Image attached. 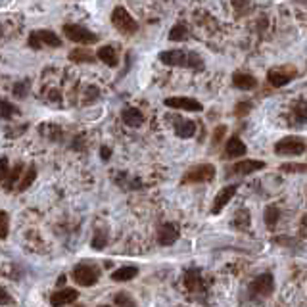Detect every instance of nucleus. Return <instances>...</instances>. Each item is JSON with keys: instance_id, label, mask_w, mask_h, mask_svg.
Returning <instances> with one entry per match:
<instances>
[{"instance_id": "obj_1", "label": "nucleus", "mask_w": 307, "mask_h": 307, "mask_svg": "<svg viewBox=\"0 0 307 307\" xmlns=\"http://www.w3.org/2000/svg\"><path fill=\"white\" fill-rule=\"evenodd\" d=\"M160 62L171 67H188V69H203V60L196 52L188 50H165L160 54Z\"/></svg>"}, {"instance_id": "obj_2", "label": "nucleus", "mask_w": 307, "mask_h": 307, "mask_svg": "<svg viewBox=\"0 0 307 307\" xmlns=\"http://www.w3.org/2000/svg\"><path fill=\"white\" fill-rule=\"evenodd\" d=\"M112 23H114V27L117 29L121 35H125V37H131V35H134V33L138 31V23H136L133 19V16L125 8H121V6H117V8L112 12Z\"/></svg>"}, {"instance_id": "obj_3", "label": "nucleus", "mask_w": 307, "mask_h": 307, "mask_svg": "<svg viewBox=\"0 0 307 307\" xmlns=\"http://www.w3.org/2000/svg\"><path fill=\"white\" fill-rule=\"evenodd\" d=\"M307 148L305 140L301 136H284L275 144V154L277 156H299Z\"/></svg>"}, {"instance_id": "obj_4", "label": "nucleus", "mask_w": 307, "mask_h": 307, "mask_svg": "<svg viewBox=\"0 0 307 307\" xmlns=\"http://www.w3.org/2000/svg\"><path fill=\"white\" fill-rule=\"evenodd\" d=\"M215 179V167L211 163H200L184 173L182 184H192V182H210Z\"/></svg>"}, {"instance_id": "obj_5", "label": "nucleus", "mask_w": 307, "mask_h": 307, "mask_svg": "<svg viewBox=\"0 0 307 307\" xmlns=\"http://www.w3.org/2000/svg\"><path fill=\"white\" fill-rule=\"evenodd\" d=\"M73 280H75L77 286H94L96 282H98V277H100V273H98V269L94 265H88V263H81V265H77L73 269Z\"/></svg>"}, {"instance_id": "obj_6", "label": "nucleus", "mask_w": 307, "mask_h": 307, "mask_svg": "<svg viewBox=\"0 0 307 307\" xmlns=\"http://www.w3.org/2000/svg\"><path fill=\"white\" fill-rule=\"evenodd\" d=\"M296 75H297L296 67L286 64V66H278V67L269 69L267 81H269V85H273V86H277L278 88V86H286Z\"/></svg>"}, {"instance_id": "obj_7", "label": "nucleus", "mask_w": 307, "mask_h": 307, "mask_svg": "<svg viewBox=\"0 0 307 307\" xmlns=\"http://www.w3.org/2000/svg\"><path fill=\"white\" fill-rule=\"evenodd\" d=\"M275 290V280H273V275L271 273H263L251 280L249 284V294L251 297H269Z\"/></svg>"}, {"instance_id": "obj_8", "label": "nucleus", "mask_w": 307, "mask_h": 307, "mask_svg": "<svg viewBox=\"0 0 307 307\" xmlns=\"http://www.w3.org/2000/svg\"><path fill=\"white\" fill-rule=\"evenodd\" d=\"M64 35L73 42H81V44H94L98 42V35H94L92 31L81 27V25H73V23H67L64 25Z\"/></svg>"}, {"instance_id": "obj_9", "label": "nucleus", "mask_w": 307, "mask_h": 307, "mask_svg": "<svg viewBox=\"0 0 307 307\" xmlns=\"http://www.w3.org/2000/svg\"><path fill=\"white\" fill-rule=\"evenodd\" d=\"M42 44L56 48L62 44V40H60V37H58L56 33L46 31V29H42V31H33V33L29 35V46L33 48V50H40Z\"/></svg>"}, {"instance_id": "obj_10", "label": "nucleus", "mask_w": 307, "mask_h": 307, "mask_svg": "<svg viewBox=\"0 0 307 307\" xmlns=\"http://www.w3.org/2000/svg\"><path fill=\"white\" fill-rule=\"evenodd\" d=\"M165 106L167 108H173V110H182V112H201L203 106L194 100V98H186V96H173V98H167L165 100Z\"/></svg>"}, {"instance_id": "obj_11", "label": "nucleus", "mask_w": 307, "mask_h": 307, "mask_svg": "<svg viewBox=\"0 0 307 307\" xmlns=\"http://www.w3.org/2000/svg\"><path fill=\"white\" fill-rule=\"evenodd\" d=\"M236 190H238V186H236V184H229V186L221 188V190L217 192V196H215V200H213L211 213H213V215H217V213H221V211L225 210V208H227V203L234 198Z\"/></svg>"}, {"instance_id": "obj_12", "label": "nucleus", "mask_w": 307, "mask_h": 307, "mask_svg": "<svg viewBox=\"0 0 307 307\" xmlns=\"http://www.w3.org/2000/svg\"><path fill=\"white\" fill-rule=\"evenodd\" d=\"M179 227L177 225H173V223H165L162 225L160 229H158V242L162 244V246H171L175 244L177 240H179Z\"/></svg>"}, {"instance_id": "obj_13", "label": "nucleus", "mask_w": 307, "mask_h": 307, "mask_svg": "<svg viewBox=\"0 0 307 307\" xmlns=\"http://www.w3.org/2000/svg\"><path fill=\"white\" fill-rule=\"evenodd\" d=\"M265 169V162H259V160H242V162L234 163L230 167L229 173H234V175H251L255 171H261Z\"/></svg>"}, {"instance_id": "obj_14", "label": "nucleus", "mask_w": 307, "mask_h": 307, "mask_svg": "<svg viewBox=\"0 0 307 307\" xmlns=\"http://www.w3.org/2000/svg\"><path fill=\"white\" fill-rule=\"evenodd\" d=\"M77 297H79L77 290H73V288H62V290H58V292H54L50 296V303L54 307H64L67 303H73Z\"/></svg>"}, {"instance_id": "obj_15", "label": "nucleus", "mask_w": 307, "mask_h": 307, "mask_svg": "<svg viewBox=\"0 0 307 307\" xmlns=\"http://www.w3.org/2000/svg\"><path fill=\"white\" fill-rule=\"evenodd\" d=\"M248 152V148H246V144L240 140L238 136H232L227 140V146H225V158L227 160H234V158H242V156H246Z\"/></svg>"}, {"instance_id": "obj_16", "label": "nucleus", "mask_w": 307, "mask_h": 307, "mask_svg": "<svg viewBox=\"0 0 307 307\" xmlns=\"http://www.w3.org/2000/svg\"><path fill=\"white\" fill-rule=\"evenodd\" d=\"M232 85L240 88V90H253L258 88V79L251 73H244V71H236L232 75Z\"/></svg>"}, {"instance_id": "obj_17", "label": "nucleus", "mask_w": 307, "mask_h": 307, "mask_svg": "<svg viewBox=\"0 0 307 307\" xmlns=\"http://www.w3.org/2000/svg\"><path fill=\"white\" fill-rule=\"evenodd\" d=\"M290 123L292 125H305L307 123V102L297 100L290 110Z\"/></svg>"}, {"instance_id": "obj_18", "label": "nucleus", "mask_w": 307, "mask_h": 307, "mask_svg": "<svg viewBox=\"0 0 307 307\" xmlns=\"http://www.w3.org/2000/svg\"><path fill=\"white\" fill-rule=\"evenodd\" d=\"M121 119L127 127H140L144 123V115L140 110L136 108H125L123 114H121Z\"/></svg>"}, {"instance_id": "obj_19", "label": "nucleus", "mask_w": 307, "mask_h": 307, "mask_svg": "<svg viewBox=\"0 0 307 307\" xmlns=\"http://www.w3.org/2000/svg\"><path fill=\"white\" fill-rule=\"evenodd\" d=\"M175 133L181 138H190L196 133V123L194 121H188V119H179L175 123Z\"/></svg>"}, {"instance_id": "obj_20", "label": "nucleus", "mask_w": 307, "mask_h": 307, "mask_svg": "<svg viewBox=\"0 0 307 307\" xmlns=\"http://www.w3.org/2000/svg\"><path fill=\"white\" fill-rule=\"evenodd\" d=\"M136 275H138V269L133 267V265H125V267L117 269V271L112 273V280H115V282H127V280H133Z\"/></svg>"}, {"instance_id": "obj_21", "label": "nucleus", "mask_w": 307, "mask_h": 307, "mask_svg": "<svg viewBox=\"0 0 307 307\" xmlns=\"http://www.w3.org/2000/svg\"><path fill=\"white\" fill-rule=\"evenodd\" d=\"M184 286L188 288L190 292H196L201 288V275L198 269H188L184 273Z\"/></svg>"}, {"instance_id": "obj_22", "label": "nucleus", "mask_w": 307, "mask_h": 307, "mask_svg": "<svg viewBox=\"0 0 307 307\" xmlns=\"http://www.w3.org/2000/svg\"><path fill=\"white\" fill-rule=\"evenodd\" d=\"M69 60L75 62V64H92L96 58L86 48H77L73 52H69Z\"/></svg>"}, {"instance_id": "obj_23", "label": "nucleus", "mask_w": 307, "mask_h": 307, "mask_svg": "<svg viewBox=\"0 0 307 307\" xmlns=\"http://www.w3.org/2000/svg\"><path fill=\"white\" fill-rule=\"evenodd\" d=\"M37 179V169H35V165H29V169L23 175H21V179H19V184H18V192H25L33 184V181Z\"/></svg>"}, {"instance_id": "obj_24", "label": "nucleus", "mask_w": 307, "mask_h": 307, "mask_svg": "<svg viewBox=\"0 0 307 307\" xmlns=\"http://www.w3.org/2000/svg\"><path fill=\"white\" fill-rule=\"evenodd\" d=\"M98 58L104 62L106 66L110 67H115L117 66V52H115L112 46H102L98 50Z\"/></svg>"}, {"instance_id": "obj_25", "label": "nucleus", "mask_w": 307, "mask_h": 307, "mask_svg": "<svg viewBox=\"0 0 307 307\" xmlns=\"http://www.w3.org/2000/svg\"><path fill=\"white\" fill-rule=\"evenodd\" d=\"M186 38H188V29L182 23H177L169 31V40H173V42H181V40H186Z\"/></svg>"}, {"instance_id": "obj_26", "label": "nucleus", "mask_w": 307, "mask_h": 307, "mask_svg": "<svg viewBox=\"0 0 307 307\" xmlns=\"http://www.w3.org/2000/svg\"><path fill=\"white\" fill-rule=\"evenodd\" d=\"M21 171H23V165H21V163H18V165L12 169V173H8V177H6V181H4V188H6L8 192L12 190V188L16 186V182L19 181Z\"/></svg>"}, {"instance_id": "obj_27", "label": "nucleus", "mask_w": 307, "mask_h": 307, "mask_svg": "<svg viewBox=\"0 0 307 307\" xmlns=\"http://www.w3.org/2000/svg\"><path fill=\"white\" fill-rule=\"evenodd\" d=\"M232 223H234V227H236V229L246 230L249 227V211L244 210V208L238 210V213L234 215V221H232Z\"/></svg>"}, {"instance_id": "obj_28", "label": "nucleus", "mask_w": 307, "mask_h": 307, "mask_svg": "<svg viewBox=\"0 0 307 307\" xmlns=\"http://www.w3.org/2000/svg\"><path fill=\"white\" fill-rule=\"evenodd\" d=\"M278 217H280V211H278L277 206H269L265 210V225L269 229H275L278 223Z\"/></svg>"}, {"instance_id": "obj_29", "label": "nucleus", "mask_w": 307, "mask_h": 307, "mask_svg": "<svg viewBox=\"0 0 307 307\" xmlns=\"http://www.w3.org/2000/svg\"><path fill=\"white\" fill-rule=\"evenodd\" d=\"M19 110L16 108L14 104H10V102H4V100H0V117L2 119H12L14 115H18Z\"/></svg>"}, {"instance_id": "obj_30", "label": "nucleus", "mask_w": 307, "mask_h": 307, "mask_svg": "<svg viewBox=\"0 0 307 307\" xmlns=\"http://www.w3.org/2000/svg\"><path fill=\"white\" fill-rule=\"evenodd\" d=\"M8 230H10V217L6 211H0V240L8 238Z\"/></svg>"}, {"instance_id": "obj_31", "label": "nucleus", "mask_w": 307, "mask_h": 307, "mask_svg": "<svg viewBox=\"0 0 307 307\" xmlns=\"http://www.w3.org/2000/svg\"><path fill=\"white\" fill-rule=\"evenodd\" d=\"M115 305L117 307H134V299L127 292L115 294Z\"/></svg>"}, {"instance_id": "obj_32", "label": "nucleus", "mask_w": 307, "mask_h": 307, "mask_svg": "<svg viewBox=\"0 0 307 307\" xmlns=\"http://www.w3.org/2000/svg\"><path fill=\"white\" fill-rule=\"evenodd\" d=\"M280 171L284 173H305L307 163H284L280 165Z\"/></svg>"}, {"instance_id": "obj_33", "label": "nucleus", "mask_w": 307, "mask_h": 307, "mask_svg": "<svg viewBox=\"0 0 307 307\" xmlns=\"http://www.w3.org/2000/svg\"><path fill=\"white\" fill-rule=\"evenodd\" d=\"M106 244H108V238H106V234H102L100 230H96L94 236H92V242H90V246L94 249H104Z\"/></svg>"}, {"instance_id": "obj_34", "label": "nucleus", "mask_w": 307, "mask_h": 307, "mask_svg": "<svg viewBox=\"0 0 307 307\" xmlns=\"http://www.w3.org/2000/svg\"><path fill=\"white\" fill-rule=\"evenodd\" d=\"M249 110H251V102H238L236 108H234V115L236 117H244V115L249 114Z\"/></svg>"}, {"instance_id": "obj_35", "label": "nucleus", "mask_w": 307, "mask_h": 307, "mask_svg": "<svg viewBox=\"0 0 307 307\" xmlns=\"http://www.w3.org/2000/svg\"><path fill=\"white\" fill-rule=\"evenodd\" d=\"M29 92V83L27 81H21L18 85H14V94L19 96V98H25Z\"/></svg>"}, {"instance_id": "obj_36", "label": "nucleus", "mask_w": 307, "mask_h": 307, "mask_svg": "<svg viewBox=\"0 0 307 307\" xmlns=\"http://www.w3.org/2000/svg\"><path fill=\"white\" fill-rule=\"evenodd\" d=\"M225 133H227V127L225 125H219L215 131H213V138H211V142H213V146H217V144H221V140H223V136H225Z\"/></svg>"}, {"instance_id": "obj_37", "label": "nucleus", "mask_w": 307, "mask_h": 307, "mask_svg": "<svg viewBox=\"0 0 307 307\" xmlns=\"http://www.w3.org/2000/svg\"><path fill=\"white\" fill-rule=\"evenodd\" d=\"M10 173V165H8V160L6 158H0V182L6 181V177H8Z\"/></svg>"}, {"instance_id": "obj_38", "label": "nucleus", "mask_w": 307, "mask_h": 307, "mask_svg": "<svg viewBox=\"0 0 307 307\" xmlns=\"http://www.w3.org/2000/svg\"><path fill=\"white\" fill-rule=\"evenodd\" d=\"M10 301H14V299H12V296H10L4 288L0 286V305H6V303H10Z\"/></svg>"}, {"instance_id": "obj_39", "label": "nucleus", "mask_w": 307, "mask_h": 307, "mask_svg": "<svg viewBox=\"0 0 307 307\" xmlns=\"http://www.w3.org/2000/svg\"><path fill=\"white\" fill-rule=\"evenodd\" d=\"M100 156H102V160H110V156H112V150H110L108 146H104V148L100 150Z\"/></svg>"}, {"instance_id": "obj_40", "label": "nucleus", "mask_w": 307, "mask_h": 307, "mask_svg": "<svg viewBox=\"0 0 307 307\" xmlns=\"http://www.w3.org/2000/svg\"><path fill=\"white\" fill-rule=\"evenodd\" d=\"M98 307H110V305H98Z\"/></svg>"}]
</instances>
